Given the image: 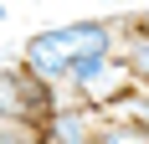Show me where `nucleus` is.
I'll return each instance as SVG.
<instances>
[{"mask_svg": "<svg viewBox=\"0 0 149 144\" xmlns=\"http://www.w3.org/2000/svg\"><path fill=\"white\" fill-rule=\"evenodd\" d=\"M5 15H10V5H5V0H0V21H5Z\"/></svg>", "mask_w": 149, "mask_h": 144, "instance_id": "obj_6", "label": "nucleus"}, {"mask_svg": "<svg viewBox=\"0 0 149 144\" xmlns=\"http://www.w3.org/2000/svg\"><path fill=\"white\" fill-rule=\"evenodd\" d=\"M123 21H129V26H139V31H149V10H144V15H123Z\"/></svg>", "mask_w": 149, "mask_h": 144, "instance_id": "obj_5", "label": "nucleus"}, {"mask_svg": "<svg viewBox=\"0 0 149 144\" xmlns=\"http://www.w3.org/2000/svg\"><path fill=\"white\" fill-rule=\"evenodd\" d=\"M93 52H113V21L82 15V21H62V26L31 31L15 62H21L36 82H46L52 93H57L62 77H67V67H72L77 57H93Z\"/></svg>", "mask_w": 149, "mask_h": 144, "instance_id": "obj_1", "label": "nucleus"}, {"mask_svg": "<svg viewBox=\"0 0 149 144\" xmlns=\"http://www.w3.org/2000/svg\"><path fill=\"white\" fill-rule=\"evenodd\" d=\"M113 52L129 62L134 82H144V87H149V31L129 26V21H123V26H113Z\"/></svg>", "mask_w": 149, "mask_h": 144, "instance_id": "obj_3", "label": "nucleus"}, {"mask_svg": "<svg viewBox=\"0 0 149 144\" xmlns=\"http://www.w3.org/2000/svg\"><path fill=\"white\" fill-rule=\"evenodd\" d=\"M52 103H57V93L46 82H36L21 62L0 67V118H10V124H41V113Z\"/></svg>", "mask_w": 149, "mask_h": 144, "instance_id": "obj_2", "label": "nucleus"}, {"mask_svg": "<svg viewBox=\"0 0 149 144\" xmlns=\"http://www.w3.org/2000/svg\"><path fill=\"white\" fill-rule=\"evenodd\" d=\"M93 144H149V124L129 113H98Z\"/></svg>", "mask_w": 149, "mask_h": 144, "instance_id": "obj_4", "label": "nucleus"}]
</instances>
